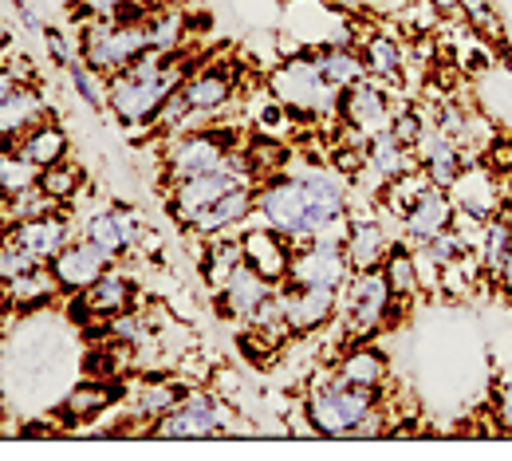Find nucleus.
<instances>
[{
  "label": "nucleus",
  "mask_w": 512,
  "mask_h": 461,
  "mask_svg": "<svg viewBox=\"0 0 512 461\" xmlns=\"http://www.w3.org/2000/svg\"><path fill=\"white\" fill-rule=\"evenodd\" d=\"M280 300H284V320L288 331L308 335V331L323 328L335 308H339V288H304V284H276Z\"/></svg>",
  "instance_id": "11"
},
{
  "label": "nucleus",
  "mask_w": 512,
  "mask_h": 461,
  "mask_svg": "<svg viewBox=\"0 0 512 461\" xmlns=\"http://www.w3.org/2000/svg\"><path fill=\"white\" fill-rule=\"evenodd\" d=\"M509 213H512V186H509Z\"/></svg>",
  "instance_id": "52"
},
{
  "label": "nucleus",
  "mask_w": 512,
  "mask_h": 461,
  "mask_svg": "<svg viewBox=\"0 0 512 461\" xmlns=\"http://www.w3.org/2000/svg\"><path fill=\"white\" fill-rule=\"evenodd\" d=\"M256 209L264 213V225H272L276 233H284L296 245H308L316 237L312 221H308V201H304L300 178L272 174L264 186H256Z\"/></svg>",
  "instance_id": "6"
},
{
  "label": "nucleus",
  "mask_w": 512,
  "mask_h": 461,
  "mask_svg": "<svg viewBox=\"0 0 512 461\" xmlns=\"http://www.w3.org/2000/svg\"><path fill=\"white\" fill-rule=\"evenodd\" d=\"M229 146H233V131H190L170 146V178L182 182L193 174L217 170L229 162Z\"/></svg>",
  "instance_id": "9"
},
{
  "label": "nucleus",
  "mask_w": 512,
  "mask_h": 461,
  "mask_svg": "<svg viewBox=\"0 0 512 461\" xmlns=\"http://www.w3.org/2000/svg\"><path fill=\"white\" fill-rule=\"evenodd\" d=\"M44 44H48V52H52V60L60 67H67L75 56H71V44L64 40V32L60 28H44Z\"/></svg>",
  "instance_id": "46"
},
{
  "label": "nucleus",
  "mask_w": 512,
  "mask_h": 461,
  "mask_svg": "<svg viewBox=\"0 0 512 461\" xmlns=\"http://www.w3.org/2000/svg\"><path fill=\"white\" fill-rule=\"evenodd\" d=\"M351 276L347 249L335 237H312L308 245L292 249L284 284H304V288H343Z\"/></svg>",
  "instance_id": "7"
},
{
  "label": "nucleus",
  "mask_w": 512,
  "mask_h": 461,
  "mask_svg": "<svg viewBox=\"0 0 512 461\" xmlns=\"http://www.w3.org/2000/svg\"><path fill=\"white\" fill-rule=\"evenodd\" d=\"M150 48L142 20H115V16H91L83 28V64L103 71H127Z\"/></svg>",
  "instance_id": "3"
},
{
  "label": "nucleus",
  "mask_w": 512,
  "mask_h": 461,
  "mask_svg": "<svg viewBox=\"0 0 512 461\" xmlns=\"http://www.w3.org/2000/svg\"><path fill=\"white\" fill-rule=\"evenodd\" d=\"M343 292H347V300H343L347 324L359 335H371L386 320V308H394V292L386 284L383 268H367L359 276H347Z\"/></svg>",
  "instance_id": "8"
},
{
  "label": "nucleus",
  "mask_w": 512,
  "mask_h": 461,
  "mask_svg": "<svg viewBox=\"0 0 512 461\" xmlns=\"http://www.w3.org/2000/svg\"><path fill=\"white\" fill-rule=\"evenodd\" d=\"M186 398V391L178 387V383H150V387H142L138 398H134V406H130V418H138V422H146V418H162V414H170L178 402Z\"/></svg>",
  "instance_id": "30"
},
{
  "label": "nucleus",
  "mask_w": 512,
  "mask_h": 461,
  "mask_svg": "<svg viewBox=\"0 0 512 461\" xmlns=\"http://www.w3.org/2000/svg\"><path fill=\"white\" fill-rule=\"evenodd\" d=\"M453 201L446 198V190H438V186H430L422 198L414 201L406 213H402V225H406V237L410 241H418V245H426V241H434L438 233H446L449 221H453Z\"/></svg>",
  "instance_id": "17"
},
{
  "label": "nucleus",
  "mask_w": 512,
  "mask_h": 461,
  "mask_svg": "<svg viewBox=\"0 0 512 461\" xmlns=\"http://www.w3.org/2000/svg\"><path fill=\"white\" fill-rule=\"evenodd\" d=\"M256 186H260V182H245V186L229 190L225 198L213 201V205L193 221L190 229L193 233H201V237H217V233H225V229L241 225V221L256 209Z\"/></svg>",
  "instance_id": "18"
},
{
  "label": "nucleus",
  "mask_w": 512,
  "mask_h": 461,
  "mask_svg": "<svg viewBox=\"0 0 512 461\" xmlns=\"http://www.w3.org/2000/svg\"><path fill=\"white\" fill-rule=\"evenodd\" d=\"M339 119L359 131L363 138H375V134L390 131V103H386V91L383 87H367V83H355L339 95Z\"/></svg>",
  "instance_id": "13"
},
{
  "label": "nucleus",
  "mask_w": 512,
  "mask_h": 461,
  "mask_svg": "<svg viewBox=\"0 0 512 461\" xmlns=\"http://www.w3.org/2000/svg\"><path fill=\"white\" fill-rule=\"evenodd\" d=\"M363 64H367L371 75L398 83V75H402V48H398L390 36H371V40L363 44Z\"/></svg>",
  "instance_id": "32"
},
{
  "label": "nucleus",
  "mask_w": 512,
  "mask_h": 461,
  "mask_svg": "<svg viewBox=\"0 0 512 461\" xmlns=\"http://www.w3.org/2000/svg\"><path fill=\"white\" fill-rule=\"evenodd\" d=\"M390 134L410 150V146H418V138L426 134V127H422V115L414 111V107H406V111H398L394 119H390Z\"/></svg>",
  "instance_id": "42"
},
{
  "label": "nucleus",
  "mask_w": 512,
  "mask_h": 461,
  "mask_svg": "<svg viewBox=\"0 0 512 461\" xmlns=\"http://www.w3.org/2000/svg\"><path fill=\"white\" fill-rule=\"evenodd\" d=\"M430 186H434L430 178H418V174H398V178H390V182H386V205H390V209L402 217V213H406L414 201L422 198Z\"/></svg>",
  "instance_id": "38"
},
{
  "label": "nucleus",
  "mask_w": 512,
  "mask_h": 461,
  "mask_svg": "<svg viewBox=\"0 0 512 461\" xmlns=\"http://www.w3.org/2000/svg\"><path fill=\"white\" fill-rule=\"evenodd\" d=\"M233 91H237V79L229 67H201L182 83V99L190 111H217L233 99Z\"/></svg>",
  "instance_id": "19"
},
{
  "label": "nucleus",
  "mask_w": 512,
  "mask_h": 461,
  "mask_svg": "<svg viewBox=\"0 0 512 461\" xmlns=\"http://www.w3.org/2000/svg\"><path fill=\"white\" fill-rule=\"evenodd\" d=\"M497 276H501V284H505V292H509V296H512V249H509V257H505V264H501V272H497Z\"/></svg>",
  "instance_id": "50"
},
{
  "label": "nucleus",
  "mask_w": 512,
  "mask_h": 461,
  "mask_svg": "<svg viewBox=\"0 0 512 461\" xmlns=\"http://www.w3.org/2000/svg\"><path fill=\"white\" fill-rule=\"evenodd\" d=\"M509 249H512V217L489 221V225H485V237H481V264L497 276L505 257H509Z\"/></svg>",
  "instance_id": "35"
},
{
  "label": "nucleus",
  "mask_w": 512,
  "mask_h": 461,
  "mask_svg": "<svg viewBox=\"0 0 512 461\" xmlns=\"http://www.w3.org/2000/svg\"><path fill=\"white\" fill-rule=\"evenodd\" d=\"M225 422V410L209 395H186L170 414H162L154 422V438L166 442H182V438H209L217 434V426Z\"/></svg>",
  "instance_id": "10"
},
{
  "label": "nucleus",
  "mask_w": 512,
  "mask_h": 461,
  "mask_svg": "<svg viewBox=\"0 0 512 461\" xmlns=\"http://www.w3.org/2000/svg\"><path fill=\"white\" fill-rule=\"evenodd\" d=\"M186 64L182 60H170L158 75H146V79H134V75H115L111 87H107V107L127 123V127H142L150 119H158V111L182 91L186 83Z\"/></svg>",
  "instance_id": "2"
},
{
  "label": "nucleus",
  "mask_w": 512,
  "mask_h": 461,
  "mask_svg": "<svg viewBox=\"0 0 512 461\" xmlns=\"http://www.w3.org/2000/svg\"><path fill=\"white\" fill-rule=\"evenodd\" d=\"M284 241H288V237H284V233H276L272 225H264V229H249V233L241 237L245 264L256 268L268 284H284V276H288L292 245H284Z\"/></svg>",
  "instance_id": "15"
},
{
  "label": "nucleus",
  "mask_w": 512,
  "mask_h": 461,
  "mask_svg": "<svg viewBox=\"0 0 512 461\" xmlns=\"http://www.w3.org/2000/svg\"><path fill=\"white\" fill-rule=\"evenodd\" d=\"M28 268H36V261H32L28 253H20L12 241H4V245H0V284L16 280V276H20V272H28Z\"/></svg>",
  "instance_id": "43"
},
{
  "label": "nucleus",
  "mask_w": 512,
  "mask_h": 461,
  "mask_svg": "<svg viewBox=\"0 0 512 461\" xmlns=\"http://www.w3.org/2000/svg\"><path fill=\"white\" fill-rule=\"evenodd\" d=\"M253 178H256L253 166H249L241 154H229V162H225V166L174 182L170 213H174V221H178V225H186V229H190L193 221H197L213 201L225 198L229 190H237V186H245V182H253Z\"/></svg>",
  "instance_id": "5"
},
{
  "label": "nucleus",
  "mask_w": 512,
  "mask_h": 461,
  "mask_svg": "<svg viewBox=\"0 0 512 461\" xmlns=\"http://www.w3.org/2000/svg\"><path fill=\"white\" fill-rule=\"evenodd\" d=\"M383 272H386L390 292H394V300H406V296H414V292H418V257H414L410 249L390 245Z\"/></svg>",
  "instance_id": "31"
},
{
  "label": "nucleus",
  "mask_w": 512,
  "mask_h": 461,
  "mask_svg": "<svg viewBox=\"0 0 512 461\" xmlns=\"http://www.w3.org/2000/svg\"><path fill=\"white\" fill-rule=\"evenodd\" d=\"M268 87H272V99L280 107H288L292 115H304V119L339 115V95L343 91L331 87L312 60H288V64H280L272 71Z\"/></svg>",
  "instance_id": "4"
},
{
  "label": "nucleus",
  "mask_w": 512,
  "mask_h": 461,
  "mask_svg": "<svg viewBox=\"0 0 512 461\" xmlns=\"http://www.w3.org/2000/svg\"><path fill=\"white\" fill-rule=\"evenodd\" d=\"M343 249H347V261L355 272H367V268H379L386 261V253H390V237H386V229L379 221H371V217H363V221H351L347 225V241H343Z\"/></svg>",
  "instance_id": "20"
},
{
  "label": "nucleus",
  "mask_w": 512,
  "mask_h": 461,
  "mask_svg": "<svg viewBox=\"0 0 512 461\" xmlns=\"http://www.w3.org/2000/svg\"><path fill=\"white\" fill-rule=\"evenodd\" d=\"M414 150H422V158H426V178H430L438 190H449V186L457 182V174H461V150H457L453 138H446L442 131H426L418 138Z\"/></svg>",
  "instance_id": "22"
},
{
  "label": "nucleus",
  "mask_w": 512,
  "mask_h": 461,
  "mask_svg": "<svg viewBox=\"0 0 512 461\" xmlns=\"http://www.w3.org/2000/svg\"><path fill=\"white\" fill-rule=\"evenodd\" d=\"M335 4H347V8H367V4H375V0H335Z\"/></svg>",
  "instance_id": "51"
},
{
  "label": "nucleus",
  "mask_w": 512,
  "mask_h": 461,
  "mask_svg": "<svg viewBox=\"0 0 512 461\" xmlns=\"http://www.w3.org/2000/svg\"><path fill=\"white\" fill-rule=\"evenodd\" d=\"M56 292H60V284H56L52 268H44V264H36V268L20 272L16 280L0 284V296H4V304H12V308H24V312H28V308H40V304H48Z\"/></svg>",
  "instance_id": "23"
},
{
  "label": "nucleus",
  "mask_w": 512,
  "mask_h": 461,
  "mask_svg": "<svg viewBox=\"0 0 512 461\" xmlns=\"http://www.w3.org/2000/svg\"><path fill=\"white\" fill-rule=\"evenodd\" d=\"M465 12H469V20L477 24V28H485V32H501V20H497V12L489 8V0H457Z\"/></svg>",
  "instance_id": "44"
},
{
  "label": "nucleus",
  "mask_w": 512,
  "mask_h": 461,
  "mask_svg": "<svg viewBox=\"0 0 512 461\" xmlns=\"http://www.w3.org/2000/svg\"><path fill=\"white\" fill-rule=\"evenodd\" d=\"M386 371H390V363H386V355L379 347H355L335 367V375L343 383H351V387H379L386 379Z\"/></svg>",
  "instance_id": "26"
},
{
  "label": "nucleus",
  "mask_w": 512,
  "mask_h": 461,
  "mask_svg": "<svg viewBox=\"0 0 512 461\" xmlns=\"http://www.w3.org/2000/svg\"><path fill=\"white\" fill-rule=\"evenodd\" d=\"M87 241H91L95 249H103L111 261L127 253V245H123V237H119V225H115V213H95V217L87 221Z\"/></svg>",
  "instance_id": "40"
},
{
  "label": "nucleus",
  "mask_w": 512,
  "mask_h": 461,
  "mask_svg": "<svg viewBox=\"0 0 512 461\" xmlns=\"http://www.w3.org/2000/svg\"><path fill=\"white\" fill-rule=\"evenodd\" d=\"M130 304H134V284H130V276L123 272H115V268H107L87 292H79V320H99V324H111L115 316H123L130 312Z\"/></svg>",
  "instance_id": "14"
},
{
  "label": "nucleus",
  "mask_w": 512,
  "mask_h": 461,
  "mask_svg": "<svg viewBox=\"0 0 512 461\" xmlns=\"http://www.w3.org/2000/svg\"><path fill=\"white\" fill-rule=\"evenodd\" d=\"M79 186H83V170H79L75 162H67V158L56 162V166H44V170H40V190L56 201V205L75 198Z\"/></svg>",
  "instance_id": "34"
},
{
  "label": "nucleus",
  "mask_w": 512,
  "mask_h": 461,
  "mask_svg": "<svg viewBox=\"0 0 512 461\" xmlns=\"http://www.w3.org/2000/svg\"><path fill=\"white\" fill-rule=\"evenodd\" d=\"M449 190L457 194V209L469 213L473 221H489V217H493V209H497V190H493L489 174H465V170H461Z\"/></svg>",
  "instance_id": "27"
},
{
  "label": "nucleus",
  "mask_w": 512,
  "mask_h": 461,
  "mask_svg": "<svg viewBox=\"0 0 512 461\" xmlns=\"http://www.w3.org/2000/svg\"><path fill=\"white\" fill-rule=\"evenodd\" d=\"M0 60H4V56H0Z\"/></svg>",
  "instance_id": "53"
},
{
  "label": "nucleus",
  "mask_w": 512,
  "mask_h": 461,
  "mask_svg": "<svg viewBox=\"0 0 512 461\" xmlns=\"http://www.w3.org/2000/svg\"><path fill=\"white\" fill-rule=\"evenodd\" d=\"M20 87H24V83H20V75H16L12 67H0V103H4V99H12Z\"/></svg>",
  "instance_id": "47"
},
{
  "label": "nucleus",
  "mask_w": 512,
  "mask_h": 461,
  "mask_svg": "<svg viewBox=\"0 0 512 461\" xmlns=\"http://www.w3.org/2000/svg\"><path fill=\"white\" fill-rule=\"evenodd\" d=\"M497 414H501V426L512 430V383L501 391V398H497Z\"/></svg>",
  "instance_id": "48"
},
{
  "label": "nucleus",
  "mask_w": 512,
  "mask_h": 461,
  "mask_svg": "<svg viewBox=\"0 0 512 461\" xmlns=\"http://www.w3.org/2000/svg\"><path fill=\"white\" fill-rule=\"evenodd\" d=\"M99 71L95 67H87L83 60H71L67 64V79H71V87H75V95L91 107V111H103V103H107V91L99 87V79H95Z\"/></svg>",
  "instance_id": "41"
},
{
  "label": "nucleus",
  "mask_w": 512,
  "mask_h": 461,
  "mask_svg": "<svg viewBox=\"0 0 512 461\" xmlns=\"http://www.w3.org/2000/svg\"><path fill=\"white\" fill-rule=\"evenodd\" d=\"M40 115H44V99H40V91H36V87H28V83H24L12 99H4V103H0V138L20 142L24 134L40 123Z\"/></svg>",
  "instance_id": "24"
},
{
  "label": "nucleus",
  "mask_w": 512,
  "mask_h": 461,
  "mask_svg": "<svg viewBox=\"0 0 512 461\" xmlns=\"http://www.w3.org/2000/svg\"><path fill=\"white\" fill-rule=\"evenodd\" d=\"M115 213V225H119V237H123V245H127V253L142 241V225H138V217H134V209H111Z\"/></svg>",
  "instance_id": "45"
},
{
  "label": "nucleus",
  "mask_w": 512,
  "mask_h": 461,
  "mask_svg": "<svg viewBox=\"0 0 512 461\" xmlns=\"http://www.w3.org/2000/svg\"><path fill=\"white\" fill-rule=\"evenodd\" d=\"M312 64L320 67L323 79H327L331 87H339V91H347V87L363 83V71H367L363 56H355L351 48H323Z\"/></svg>",
  "instance_id": "29"
},
{
  "label": "nucleus",
  "mask_w": 512,
  "mask_h": 461,
  "mask_svg": "<svg viewBox=\"0 0 512 461\" xmlns=\"http://www.w3.org/2000/svg\"><path fill=\"white\" fill-rule=\"evenodd\" d=\"M304 410L316 434L347 438L379 410V398H375V387H351L339 375H316Z\"/></svg>",
  "instance_id": "1"
},
{
  "label": "nucleus",
  "mask_w": 512,
  "mask_h": 461,
  "mask_svg": "<svg viewBox=\"0 0 512 461\" xmlns=\"http://www.w3.org/2000/svg\"><path fill=\"white\" fill-rule=\"evenodd\" d=\"M20 20H24V24L32 28V32H44V24H40V16H36V12L28 8V4H20Z\"/></svg>",
  "instance_id": "49"
},
{
  "label": "nucleus",
  "mask_w": 512,
  "mask_h": 461,
  "mask_svg": "<svg viewBox=\"0 0 512 461\" xmlns=\"http://www.w3.org/2000/svg\"><path fill=\"white\" fill-rule=\"evenodd\" d=\"M52 205H56V201L48 198L40 186H32V190H24V194H12V198H4V217L16 225V221H32V217H44V213H52Z\"/></svg>",
  "instance_id": "39"
},
{
  "label": "nucleus",
  "mask_w": 512,
  "mask_h": 461,
  "mask_svg": "<svg viewBox=\"0 0 512 461\" xmlns=\"http://www.w3.org/2000/svg\"><path fill=\"white\" fill-rule=\"evenodd\" d=\"M245 264V249H241V241H233V237H213V245L205 249V261H201V272H205V284L213 288V292H221L225 284H229V276L237 272Z\"/></svg>",
  "instance_id": "28"
},
{
  "label": "nucleus",
  "mask_w": 512,
  "mask_h": 461,
  "mask_svg": "<svg viewBox=\"0 0 512 461\" xmlns=\"http://www.w3.org/2000/svg\"><path fill=\"white\" fill-rule=\"evenodd\" d=\"M8 241L20 253H28L36 264H48L67 245V225L64 217L44 213V217H32V221H16V229L8 233Z\"/></svg>",
  "instance_id": "16"
},
{
  "label": "nucleus",
  "mask_w": 512,
  "mask_h": 461,
  "mask_svg": "<svg viewBox=\"0 0 512 461\" xmlns=\"http://www.w3.org/2000/svg\"><path fill=\"white\" fill-rule=\"evenodd\" d=\"M111 406V391L99 387V383H87V387H75L64 402V418L67 422H83V418H95Z\"/></svg>",
  "instance_id": "36"
},
{
  "label": "nucleus",
  "mask_w": 512,
  "mask_h": 461,
  "mask_svg": "<svg viewBox=\"0 0 512 461\" xmlns=\"http://www.w3.org/2000/svg\"><path fill=\"white\" fill-rule=\"evenodd\" d=\"M52 276L60 284V292H87L107 268H111V257L103 249H95L91 241H75V245H64L52 261Z\"/></svg>",
  "instance_id": "12"
},
{
  "label": "nucleus",
  "mask_w": 512,
  "mask_h": 461,
  "mask_svg": "<svg viewBox=\"0 0 512 461\" xmlns=\"http://www.w3.org/2000/svg\"><path fill=\"white\" fill-rule=\"evenodd\" d=\"M142 24H146V36H150V48H158V52H166V56L178 52L182 32H186V24H182L178 12H158V16L142 20Z\"/></svg>",
  "instance_id": "37"
},
{
  "label": "nucleus",
  "mask_w": 512,
  "mask_h": 461,
  "mask_svg": "<svg viewBox=\"0 0 512 461\" xmlns=\"http://www.w3.org/2000/svg\"><path fill=\"white\" fill-rule=\"evenodd\" d=\"M40 186V166H32L24 154H0V198L24 194Z\"/></svg>",
  "instance_id": "33"
},
{
  "label": "nucleus",
  "mask_w": 512,
  "mask_h": 461,
  "mask_svg": "<svg viewBox=\"0 0 512 461\" xmlns=\"http://www.w3.org/2000/svg\"><path fill=\"white\" fill-rule=\"evenodd\" d=\"M67 150H71V142H67V131L64 127H56V123H36L32 131L24 134L20 142H16V154H24L32 166H56V162H64Z\"/></svg>",
  "instance_id": "25"
},
{
  "label": "nucleus",
  "mask_w": 512,
  "mask_h": 461,
  "mask_svg": "<svg viewBox=\"0 0 512 461\" xmlns=\"http://www.w3.org/2000/svg\"><path fill=\"white\" fill-rule=\"evenodd\" d=\"M272 288H276V284H268L256 268L241 264V268L229 276V284L217 292V296H221V308H217V312H221V316H245V320H249V312H253Z\"/></svg>",
  "instance_id": "21"
}]
</instances>
